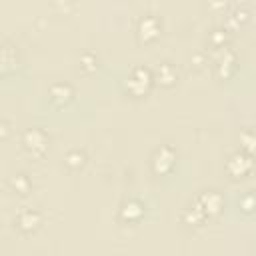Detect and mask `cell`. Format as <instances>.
I'll return each instance as SVG.
<instances>
[{
  "label": "cell",
  "instance_id": "21",
  "mask_svg": "<svg viewBox=\"0 0 256 256\" xmlns=\"http://www.w3.org/2000/svg\"><path fill=\"white\" fill-rule=\"evenodd\" d=\"M6 136H8V124L2 122V138H6Z\"/></svg>",
  "mask_w": 256,
  "mask_h": 256
},
{
  "label": "cell",
  "instance_id": "4",
  "mask_svg": "<svg viewBox=\"0 0 256 256\" xmlns=\"http://www.w3.org/2000/svg\"><path fill=\"white\" fill-rule=\"evenodd\" d=\"M22 146L30 156H44L48 150V134L42 128H28L22 134Z\"/></svg>",
  "mask_w": 256,
  "mask_h": 256
},
{
  "label": "cell",
  "instance_id": "15",
  "mask_svg": "<svg viewBox=\"0 0 256 256\" xmlns=\"http://www.w3.org/2000/svg\"><path fill=\"white\" fill-rule=\"evenodd\" d=\"M228 40H230V32H228V26H216L212 28V32L208 34V42L214 48H224L228 46Z\"/></svg>",
  "mask_w": 256,
  "mask_h": 256
},
{
  "label": "cell",
  "instance_id": "14",
  "mask_svg": "<svg viewBox=\"0 0 256 256\" xmlns=\"http://www.w3.org/2000/svg\"><path fill=\"white\" fill-rule=\"evenodd\" d=\"M248 16H250V12H248V8H246L244 4H234V6H230V10H228L226 24H228V26L244 24V22L248 20Z\"/></svg>",
  "mask_w": 256,
  "mask_h": 256
},
{
  "label": "cell",
  "instance_id": "10",
  "mask_svg": "<svg viewBox=\"0 0 256 256\" xmlns=\"http://www.w3.org/2000/svg\"><path fill=\"white\" fill-rule=\"evenodd\" d=\"M142 216H144V204L136 198L124 200L118 208V218L122 222H138Z\"/></svg>",
  "mask_w": 256,
  "mask_h": 256
},
{
  "label": "cell",
  "instance_id": "7",
  "mask_svg": "<svg viewBox=\"0 0 256 256\" xmlns=\"http://www.w3.org/2000/svg\"><path fill=\"white\" fill-rule=\"evenodd\" d=\"M198 204H200V208L204 210V214L208 216V218H212V216H218L220 212H222V208H224V198H222V194L218 192V190H202L196 198H194Z\"/></svg>",
  "mask_w": 256,
  "mask_h": 256
},
{
  "label": "cell",
  "instance_id": "5",
  "mask_svg": "<svg viewBox=\"0 0 256 256\" xmlns=\"http://www.w3.org/2000/svg\"><path fill=\"white\" fill-rule=\"evenodd\" d=\"M254 168V158L250 154H246L244 150H236L234 154L228 156L226 160V172L232 178H242L246 176L250 170Z\"/></svg>",
  "mask_w": 256,
  "mask_h": 256
},
{
  "label": "cell",
  "instance_id": "19",
  "mask_svg": "<svg viewBox=\"0 0 256 256\" xmlns=\"http://www.w3.org/2000/svg\"><path fill=\"white\" fill-rule=\"evenodd\" d=\"M96 66H98V58L94 52H82L80 54V68L84 72H94Z\"/></svg>",
  "mask_w": 256,
  "mask_h": 256
},
{
  "label": "cell",
  "instance_id": "11",
  "mask_svg": "<svg viewBox=\"0 0 256 256\" xmlns=\"http://www.w3.org/2000/svg\"><path fill=\"white\" fill-rule=\"evenodd\" d=\"M152 74H154V82H158L160 86H166V88L172 86V84L176 82V78H178L176 66H174L172 62H168V60L158 62L156 68L152 70Z\"/></svg>",
  "mask_w": 256,
  "mask_h": 256
},
{
  "label": "cell",
  "instance_id": "6",
  "mask_svg": "<svg viewBox=\"0 0 256 256\" xmlns=\"http://www.w3.org/2000/svg\"><path fill=\"white\" fill-rule=\"evenodd\" d=\"M162 30V24H160V18L154 16V14H144L138 18L136 22V36L140 42H152L158 38Z\"/></svg>",
  "mask_w": 256,
  "mask_h": 256
},
{
  "label": "cell",
  "instance_id": "18",
  "mask_svg": "<svg viewBox=\"0 0 256 256\" xmlns=\"http://www.w3.org/2000/svg\"><path fill=\"white\" fill-rule=\"evenodd\" d=\"M64 164L70 168V170H80L84 164H86V154L82 150H70L66 156H64Z\"/></svg>",
  "mask_w": 256,
  "mask_h": 256
},
{
  "label": "cell",
  "instance_id": "17",
  "mask_svg": "<svg viewBox=\"0 0 256 256\" xmlns=\"http://www.w3.org/2000/svg\"><path fill=\"white\" fill-rule=\"evenodd\" d=\"M0 62H2V72H10L12 68H16V48L10 44H4L0 50Z\"/></svg>",
  "mask_w": 256,
  "mask_h": 256
},
{
  "label": "cell",
  "instance_id": "13",
  "mask_svg": "<svg viewBox=\"0 0 256 256\" xmlns=\"http://www.w3.org/2000/svg\"><path fill=\"white\" fill-rule=\"evenodd\" d=\"M8 186L12 188V192H16V194L24 196V194H28V192H30L32 182H30V178H28L24 172H16V174H12V176H10Z\"/></svg>",
  "mask_w": 256,
  "mask_h": 256
},
{
  "label": "cell",
  "instance_id": "20",
  "mask_svg": "<svg viewBox=\"0 0 256 256\" xmlns=\"http://www.w3.org/2000/svg\"><path fill=\"white\" fill-rule=\"evenodd\" d=\"M238 206H240V210L246 212V214L254 212V210H256V194H254V192H246V194H242L240 200H238Z\"/></svg>",
  "mask_w": 256,
  "mask_h": 256
},
{
  "label": "cell",
  "instance_id": "2",
  "mask_svg": "<svg viewBox=\"0 0 256 256\" xmlns=\"http://www.w3.org/2000/svg\"><path fill=\"white\" fill-rule=\"evenodd\" d=\"M210 56H212V60H214V74H216L220 80H228V78L234 76L236 66H238V58H236V52H234L230 46L214 48Z\"/></svg>",
  "mask_w": 256,
  "mask_h": 256
},
{
  "label": "cell",
  "instance_id": "3",
  "mask_svg": "<svg viewBox=\"0 0 256 256\" xmlns=\"http://www.w3.org/2000/svg\"><path fill=\"white\" fill-rule=\"evenodd\" d=\"M174 164H176V150L170 144L158 146L150 158V168L156 176H166L168 172H172Z\"/></svg>",
  "mask_w": 256,
  "mask_h": 256
},
{
  "label": "cell",
  "instance_id": "9",
  "mask_svg": "<svg viewBox=\"0 0 256 256\" xmlns=\"http://www.w3.org/2000/svg\"><path fill=\"white\" fill-rule=\"evenodd\" d=\"M48 98L54 106H66L74 98V88L68 82H54L48 88Z\"/></svg>",
  "mask_w": 256,
  "mask_h": 256
},
{
  "label": "cell",
  "instance_id": "1",
  "mask_svg": "<svg viewBox=\"0 0 256 256\" xmlns=\"http://www.w3.org/2000/svg\"><path fill=\"white\" fill-rule=\"evenodd\" d=\"M152 84H154V74L146 66H134L126 78V90L136 98L146 96L152 90Z\"/></svg>",
  "mask_w": 256,
  "mask_h": 256
},
{
  "label": "cell",
  "instance_id": "8",
  "mask_svg": "<svg viewBox=\"0 0 256 256\" xmlns=\"http://www.w3.org/2000/svg\"><path fill=\"white\" fill-rule=\"evenodd\" d=\"M14 224L20 232L24 234H32L40 228L42 224V214L36 210V208H20L14 216Z\"/></svg>",
  "mask_w": 256,
  "mask_h": 256
},
{
  "label": "cell",
  "instance_id": "16",
  "mask_svg": "<svg viewBox=\"0 0 256 256\" xmlns=\"http://www.w3.org/2000/svg\"><path fill=\"white\" fill-rule=\"evenodd\" d=\"M240 150L254 156L256 154V128H244L240 132Z\"/></svg>",
  "mask_w": 256,
  "mask_h": 256
},
{
  "label": "cell",
  "instance_id": "12",
  "mask_svg": "<svg viewBox=\"0 0 256 256\" xmlns=\"http://www.w3.org/2000/svg\"><path fill=\"white\" fill-rule=\"evenodd\" d=\"M180 218H182V222L188 224V226H202L208 216L204 214V210L200 208V204H198L196 200H192V202L182 210Z\"/></svg>",
  "mask_w": 256,
  "mask_h": 256
}]
</instances>
